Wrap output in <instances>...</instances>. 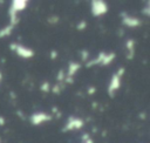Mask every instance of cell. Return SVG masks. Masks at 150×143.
Wrapping results in <instances>:
<instances>
[{"label":"cell","instance_id":"cell-10","mask_svg":"<svg viewBox=\"0 0 150 143\" xmlns=\"http://www.w3.org/2000/svg\"><path fill=\"white\" fill-rule=\"evenodd\" d=\"M127 48H128V59H132L134 57V53H135V42L134 40H128L127 41Z\"/></svg>","mask_w":150,"mask_h":143},{"label":"cell","instance_id":"cell-13","mask_svg":"<svg viewBox=\"0 0 150 143\" xmlns=\"http://www.w3.org/2000/svg\"><path fill=\"white\" fill-rule=\"evenodd\" d=\"M40 89H41V91H49L50 90V86H49V83L48 82H43L42 84H41V87H40Z\"/></svg>","mask_w":150,"mask_h":143},{"label":"cell","instance_id":"cell-3","mask_svg":"<svg viewBox=\"0 0 150 143\" xmlns=\"http://www.w3.org/2000/svg\"><path fill=\"white\" fill-rule=\"evenodd\" d=\"M84 122L83 120L79 118V117H68V122L66 123L64 128L62 129V131H70V130H77V129H81L83 127Z\"/></svg>","mask_w":150,"mask_h":143},{"label":"cell","instance_id":"cell-16","mask_svg":"<svg viewBox=\"0 0 150 143\" xmlns=\"http://www.w3.org/2000/svg\"><path fill=\"white\" fill-rule=\"evenodd\" d=\"M86 26H87V23H86V21H81L77 26H76V28L79 29V30H82V29H84L86 28Z\"/></svg>","mask_w":150,"mask_h":143},{"label":"cell","instance_id":"cell-9","mask_svg":"<svg viewBox=\"0 0 150 143\" xmlns=\"http://www.w3.org/2000/svg\"><path fill=\"white\" fill-rule=\"evenodd\" d=\"M104 55H105V53H104V52H100V53H98V55H97V57H96L95 60H91V61L87 62V67H91V66H95V64H101V63H102V61H103Z\"/></svg>","mask_w":150,"mask_h":143},{"label":"cell","instance_id":"cell-8","mask_svg":"<svg viewBox=\"0 0 150 143\" xmlns=\"http://www.w3.org/2000/svg\"><path fill=\"white\" fill-rule=\"evenodd\" d=\"M81 68V64L77 63V62H74V61H70L69 62V66H68V72H67V77H73L77 70Z\"/></svg>","mask_w":150,"mask_h":143},{"label":"cell","instance_id":"cell-12","mask_svg":"<svg viewBox=\"0 0 150 143\" xmlns=\"http://www.w3.org/2000/svg\"><path fill=\"white\" fill-rule=\"evenodd\" d=\"M12 29H13V26H12V25H7V26H5L4 28H1V29H0V38H5V36L11 35Z\"/></svg>","mask_w":150,"mask_h":143},{"label":"cell","instance_id":"cell-20","mask_svg":"<svg viewBox=\"0 0 150 143\" xmlns=\"http://www.w3.org/2000/svg\"><path fill=\"white\" fill-rule=\"evenodd\" d=\"M5 124V118L2 116H0V125H4Z\"/></svg>","mask_w":150,"mask_h":143},{"label":"cell","instance_id":"cell-6","mask_svg":"<svg viewBox=\"0 0 150 143\" xmlns=\"http://www.w3.org/2000/svg\"><path fill=\"white\" fill-rule=\"evenodd\" d=\"M122 22H123V25H125L128 27H137V26L141 25V20L139 19H137L135 16H129V15H127L124 13L122 15Z\"/></svg>","mask_w":150,"mask_h":143},{"label":"cell","instance_id":"cell-2","mask_svg":"<svg viewBox=\"0 0 150 143\" xmlns=\"http://www.w3.org/2000/svg\"><path fill=\"white\" fill-rule=\"evenodd\" d=\"M108 12V5L104 1L101 0H94L91 1V14L94 16L103 15Z\"/></svg>","mask_w":150,"mask_h":143},{"label":"cell","instance_id":"cell-22","mask_svg":"<svg viewBox=\"0 0 150 143\" xmlns=\"http://www.w3.org/2000/svg\"><path fill=\"white\" fill-rule=\"evenodd\" d=\"M88 93H89V94H93V93H95V88H93V87H91V88H89Z\"/></svg>","mask_w":150,"mask_h":143},{"label":"cell","instance_id":"cell-1","mask_svg":"<svg viewBox=\"0 0 150 143\" xmlns=\"http://www.w3.org/2000/svg\"><path fill=\"white\" fill-rule=\"evenodd\" d=\"M9 48H11L12 50H14V52H15L19 56H21L22 59H30V57L34 56V52H33V49L27 48V47H25V46H22V45H19V43H12V45L9 46Z\"/></svg>","mask_w":150,"mask_h":143},{"label":"cell","instance_id":"cell-21","mask_svg":"<svg viewBox=\"0 0 150 143\" xmlns=\"http://www.w3.org/2000/svg\"><path fill=\"white\" fill-rule=\"evenodd\" d=\"M143 12L145 13V15H149V6H146V8H145Z\"/></svg>","mask_w":150,"mask_h":143},{"label":"cell","instance_id":"cell-7","mask_svg":"<svg viewBox=\"0 0 150 143\" xmlns=\"http://www.w3.org/2000/svg\"><path fill=\"white\" fill-rule=\"evenodd\" d=\"M27 1L26 0H13L9 8L13 9L15 13H19L20 11H23L26 7H27Z\"/></svg>","mask_w":150,"mask_h":143},{"label":"cell","instance_id":"cell-24","mask_svg":"<svg viewBox=\"0 0 150 143\" xmlns=\"http://www.w3.org/2000/svg\"><path fill=\"white\" fill-rule=\"evenodd\" d=\"M1 77H2V75H1V73H0V81H1Z\"/></svg>","mask_w":150,"mask_h":143},{"label":"cell","instance_id":"cell-15","mask_svg":"<svg viewBox=\"0 0 150 143\" xmlns=\"http://www.w3.org/2000/svg\"><path fill=\"white\" fill-rule=\"evenodd\" d=\"M57 21H59V18H57V16H50V18H48V22L52 23V25L56 23Z\"/></svg>","mask_w":150,"mask_h":143},{"label":"cell","instance_id":"cell-5","mask_svg":"<svg viewBox=\"0 0 150 143\" xmlns=\"http://www.w3.org/2000/svg\"><path fill=\"white\" fill-rule=\"evenodd\" d=\"M120 87H121V77L115 73V74H112L111 80H110V83H109V87H108V94H109V96L112 97L114 94H115V91H117Z\"/></svg>","mask_w":150,"mask_h":143},{"label":"cell","instance_id":"cell-4","mask_svg":"<svg viewBox=\"0 0 150 143\" xmlns=\"http://www.w3.org/2000/svg\"><path fill=\"white\" fill-rule=\"evenodd\" d=\"M50 120H52V116L46 113H35V114L30 115V117H29V121L33 125H40Z\"/></svg>","mask_w":150,"mask_h":143},{"label":"cell","instance_id":"cell-14","mask_svg":"<svg viewBox=\"0 0 150 143\" xmlns=\"http://www.w3.org/2000/svg\"><path fill=\"white\" fill-rule=\"evenodd\" d=\"M66 79V75H64V72L61 69V70H59V74H57V80L59 81H63Z\"/></svg>","mask_w":150,"mask_h":143},{"label":"cell","instance_id":"cell-19","mask_svg":"<svg viewBox=\"0 0 150 143\" xmlns=\"http://www.w3.org/2000/svg\"><path fill=\"white\" fill-rule=\"evenodd\" d=\"M57 56V53L55 50H52V59H55Z\"/></svg>","mask_w":150,"mask_h":143},{"label":"cell","instance_id":"cell-11","mask_svg":"<svg viewBox=\"0 0 150 143\" xmlns=\"http://www.w3.org/2000/svg\"><path fill=\"white\" fill-rule=\"evenodd\" d=\"M115 56H116V55H115V53H108V54L105 53V55H104L103 61H102V63H101V64H102V66H108V64H109V63L115 59Z\"/></svg>","mask_w":150,"mask_h":143},{"label":"cell","instance_id":"cell-18","mask_svg":"<svg viewBox=\"0 0 150 143\" xmlns=\"http://www.w3.org/2000/svg\"><path fill=\"white\" fill-rule=\"evenodd\" d=\"M88 55H89V53H88L87 50H83V52H82V59H83L84 61L87 60V57H88Z\"/></svg>","mask_w":150,"mask_h":143},{"label":"cell","instance_id":"cell-23","mask_svg":"<svg viewBox=\"0 0 150 143\" xmlns=\"http://www.w3.org/2000/svg\"><path fill=\"white\" fill-rule=\"evenodd\" d=\"M84 143H93V141L89 138V139H87V141H84Z\"/></svg>","mask_w":150,"mask_h":143},{"label":"cell","instance_id":"cell-17","mask_svg":"<svg viewBox=\"0 0 150 143\" xmlns=\"http://www.w3.org/2000/svg\"><path fill=\"white\" fill-rule=\"evenodd\" d=\"M60 88H61L60 86H54V87H53V89H52V91H53V93H55V94H59V93L61 91V89H60Z\"/></svg>","mask_w":150,"mask_h":143}]
</instances>
